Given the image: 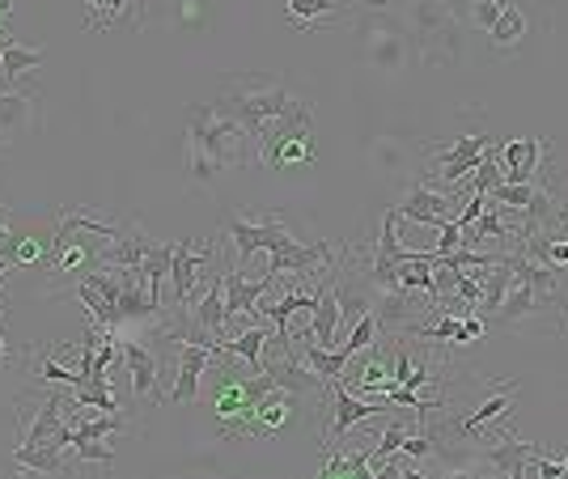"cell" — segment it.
<instances>
[{
  "instance_id": "cell-8",
  "label": "cell",
  "mask_w": 568,
  "mask_h": 479,
  "mask_svg": "<svg viewBox=\"0 0 568 479\" xmlns=\"http://www.w3.org/2000/svg\"><path fill=\"white\" fill-rule=\"evenodd\" d=\"M216 246L209 238L174 242V259H170V285H174V302H187L195 285H200V267L213 264Z\"/></svg>"
},
{
  "instance_id": "cell-1",
  "label": "cell",
  "mask_w": 568,
  "mask_h": 479,
  "mask_svg": "<svg viewBox=\"0 0 568 479\" xmlns=\"http://www.w3.org/2000/svg\"><path fill=\"white\" fill-rule=\"evenodd\" d=\"M187 153L195 183H213L221 170L246 166L251 157H260V144L242 123L221 115L209 102H195L187 115Z\"/></svg>"
},
{
  "instance_id": "cell-6",
  "label": "cell",
  "mask_w": 568,
  "mask_h": 479,
  "mask_svg": "<svg viewBox=\"0 0 568 479\" xmlns=\"http://www.w3.org/2000/svg\"><path fill=\"white\" fill-rule=\"evenodd\" d=\"M288 238H293V234H288V225H284L276 213H263V216H255V221H251V216H234V221H230V242H234V251H237V267L246 264L255 251H267V255L281 251Z\"/></svg>"
},
{
  "instance_id": "cell-21",
  "label": "cell",
  "mask_w": 568,
  "mask_h": 479,
  "mask_svg": "<svg viewBox=\"0 0 568 479\" xmlns=\"http://www.w3.org/2000/svg\"><path fill=\"white\" fill-rule=\"evenodd\" d=\"M488 39H493L497 51H514L521 39H526V13H521L518 0H505V4H500V18L488 26Z\"/></svg>"
},
{
  "instance_id": "cell-14",
  "label": "cell",
  "mask_w": 568,
  "mask_h": 479,
  "mask_svg": "<svg viewBox=\"0 0 568 479\" xmlns=\"http://www.w3.org/2000/svg\"><path fill=\"white\" fill-rule=\"evenodd\" d=\"M551 306V297H544L535 285H526L521 276H514V285L505 293V302H500V310L493 314V323H505V327H518L526 318H535L539 310Z\"/></svg>"
},
{
  "instance_id": "cell-23",
  "label": "cell",
  "mask_w": 568,
  "mask_h": 479,
  "mask_svg": "<svg viewBox=\"0 0 568 479\" xmlns=\"http://www.w3.org/2000/svg\"><path fill=\"white\" fill-rule=\"evenodd\" d=\"M170 259H174V242H153L141 259V276H144V285H149V297H153L158 306H162L158 288H162V281H170Z\"/></svg>"
},
{
  "instance_id": "cell-18",
  "label": "cell",
  "mask_w": 568,
  "mask_h": 479,
  "mask_svg": "<svg viewBox=\"0 0 568 479\" xmlns=\"http://www.w3.org/2000/svg\"><path fill=\"white\" fill-rule=\"evenodd\" d=\"M64 348H72V344H55V348H30L26 353V369H30V378H39V383H60V386H81V369L72 374V369H60L55 365V357L64 353Z\"/></svg>"
},
{
  "instance_id": "cell-11",
  "label": "cell",
  "mask_w": 568,
  "mask_h": 479,
  "mask_svg": "<svg viewBox=\"0 0 568 479\" xmlns=\"http://www.w3.org/2000/svg\"><path fill=\"white\" fill-rule=\"evenodd\" d=\"M297 399H302L297 390L272 386L260 404H255V416H251V437H272V432H281L284 425L297 416Z\"/></svg>"
},
{
  "instance_id": "cell-4",
  "label": "cell",
  "mask_w": 568,
  "mask_h": 479,
  "mask_svg": "<svg viewBox=\"0 0 568 479\" xmlns=\"http://www.w3.org/2000/svg\"><path fill=\"white\" fill-rule=\"evenodd\" d=\"M493 149V141L484 136V132H471V136H458L454 144H428V153H433V170H428L425 179L428 183H437V187H446V192H458V183H467L479 166V157Z\"/></svg>"
},
{
  "instance_id": "cell-22",
  "label": "cell",
  "mask_w": 568,
  "mask_h": 479,
  "mask_svg": "<svg viewBox=\"0 0 568 479\" xmlns=\"http://www.w3.org/2000/svg\"><path fill=\"white\" fill-rule=\"evenodd\" d=\"M30 115H34V106H30V94H0V144H13V136H22L26 128H30Z\"/></svg>"
},
{
  "instance_id": "cell-28",
  "label": "cell",
  "mask_w": 568,
  "mask_h": 479,
  "mask_svg": "<svg viewBox=\"0 0 568 479\" xmlns=\"http://www.w3.org/2000/svg\"><path fill=\"white\" fill-rule=\"evenodd\" d=\"M69 455H77L81 462H102V467H111V462H115V450H111V446H102V441H72Z\"/></svg>"
},
{
  "instance_id": "cell-7",
  "label": "cell",
  "mask_w": 568,
  "mask_h": 479,
  "mask_svg": "<svg viewBox=\"0 0 568 479\" xmlns=\"http://www.w3.org/2000/svg\"><path fill=\"white\" fill-rule=\"evenodd\" d=\"M365 55L382 72H399L407 64V30L386 13L365 18Z\"/></svg>"
},
{
  "instance_id": "cell-19",
  "label": "cell",
  "mask_w": 568,
  "mask_h": 479,
  "mask_svg": "<svg viewBox=\"0 0 568 479\" xmlns=\"http://www.w3.org/2000/svg\"><path fill=\"white\" fill-rule=\"evenodd\" d=\"M267 323H251V332H242L237 339H216V353H225V357H237L251 365V374H260L263 369V348H267Z\"/></svg>"
},
{
  "instance_id": "cell-27",
  "label": "cell",
  "mask_w": 568,
  "mask_h": 479,
  "mask_svg": "<svg viewBox=\"0 0 568 479\" xmlns=\"http://www.w3.org/2000/svg\"><path fill=\"white\" fill-rule=\"evenodd\" d=\"M378 332H382V327H378V314L365 310V314H361V318L353 323V332H348V339H344V344H348L353 353H365V348H369V344L378 339Z\"/></svg>"
},
{
  "instance_id": "cell-35",
  "label": "cell",
  "mask_w": 568,
  "mask_h": 479,
  "mask_svg": "<svg viewBox=\"0 0 568 479\" xmlns=\"http://www.w3.org/2000/svg\"><path fill=\"white\" fill-rule=\"evenodd\" d=\"M13 4H18V0H0V13H9V9H13Z\"/></svg>"
},
{
  "instance_id": "cell-29",
  "label": "cell",
  "mask_w": 568,
  "mask_h": 479,
  "mask_svg": "<svg viewBox=\"0 0 568 479\" xmlns=\"http://www.w3.org/2000/svg\"><path fill=\"white\" fill-rule=\"evenodd\" d=\"M48 259V246L34 238H18L13 246V267H30V264H43Z\"/></svg>"
},
{
  "instance_id": "cell-25",
  "label": "cell",
  "mask_w": 568,
  "mask_h": 479,
  "mask_svg": "<svg viewBox=\"0 0 568 479\" xmlns=\"http://www.w3.org/2000/svg\"><path fill=\"white\" fill-rule=\"evenodd\" d=\"M353 357L356 353L348 348V344H344V348H335V353L332 348H318V344H306V353H302V360H306L318 378H327V383H332V378H344V365H348Z\"/></svg>"
},
{
  "instance_id": "cell-24",
  "label": "cell",
  "mask_w": 568,
  "mask_h": 479,
  "mask_svg": "<svg viewBox=\"0 0 568 479\" xmlns=\"http://www.w3.org/2000/svg\"><path fill=\"white\" fill-rule=\"evenodd\" d=\"M344 0H288V13H293V22L306 26V30H318V26L335 22V18H344Z\"/></svg>"
},
{
  "instance_id": "cell-26",
  "label": "cell",
  "mask_w": 568,
  "mask_h": 479,
  "mask_svg": "<svg viewBox=\"0 0 568 479\" xmlns=\"http://www.w3.org/2000/svg\"><path fill=\"white\" fill-rule=\"evenodd\" d=\"M43 60H48V55H43L39 48H22V43H9V48H4V55H0V72H4V85L13 90V81H18L22 72H34L39 64H43Z\"/></svg>"
},
{
  "instance_id": "cell-12",
  "label": "cell",
  "mask_w": 568,
  "mask_h": 479,
  "mask_svg": "<svg viewBox=\"0 0 568 479\" xmlns=\"http://www.w3.org/2000/svg\"><path fill=\"white\" fill-rule=\"evenodd\" d=\"M123 365L132 374V395L141 404H162V395H158V357L149 353V344L123 339Z\"/></svg>"
},
{
  "instance_id": "cell-5",
  "label": "cell",
  "mask_w": 568,
  "mask_h": 479,
  "mask_svg": "<svg viewBox=\"0 0 568 479\" xmlns=\"http://www.w3.org/2000/svg\"><path fill=\"white\" fill-rule=\"evenodd\" d=\"M399 216L407 221H416V225H428V230H442L446 221H458V208H463V192H446V187H437V183H428V179H416L403 200L395 204Z\"/></svg>"
},
{
  "instance_id": "cell-34",
  "label": "cell",
  "mask_w": 568,
  "mask_h": 479,
  "mask_svg": "<svg viewBox=\"0 0 568 479\" xmlns=\"http://www.w3.org/2000/svg\"><path fill=\"white\" fill-rule=\"evenodd\" d=\"M9 221H13V208H4V204H0V230H9Z\"/></svg>"
},
{
  "instance_id": "cell-2",
  "label": "cell",
  "mask_w": 568,
  "mask_h": 479,
  "mask_svg": "<svg viewBox=\"0 0 568 479\" xmlns=\"http://www.w3.org/2000/svg\"><path fill=\"white\" fill-rule=\"evenodd\" d=\"M288 102H293V94H288L284 81L263 77V72H246V77H234V81L216 94L213 106L221 115H230L234 123H242V128L255 136V144H260L263 128L276 120V115H284Z\"/></svg>"
},
{
  "instance_id": "cell-31",
  "label": "cell",
  "mask_w": 568,
  "mask_h": 479,
  "mask_svg": "<svg viewBox=\"0 0 568 479\" xmlns=\"http://www.w3.org/2000/svg\"><path fill=\"white\" fill-rule=\"evenodd\" d=\"M437 234H442V238H437V246H433L437 255H450V251H458V246H463V230H458V221H446Z\"/></svg>"
},
{
  "instance_id": "cell-33",
  "label": "cell",
  "mask_w": 568,
  "mask_h": 479,
  "mask_svg": "<svg viewBox=\"0 0 568 479\" xmlns=\"http://www.w3.org/2000/svg\"><path fill=\"white\" fill-rule=\"evenodd\" d=\"M395 4H399V0H356V9H361L365 18H369V13H390Z\"/></svg>"
},
{
  "instance_id": "cell-30",
  "label": "cell",
  "mask_w": 568,
  "mask_h": 479,
  "mask_svg": "<svg viewBox=\"0 0 568 479\" xmlns=\"http://www.w3.org/2000/svg\"><path fill=\"white\" fill-rule=\"evenodd\" d=\"M374 157H378V162H386V170H403V166H407V153H403L395 141H386V136L374 144Z\"/></svg>"
},
{
  "instance_id": "cell-32",
  "label": "cell",
  "mask_w": 568,
  "mask_h": 479,
  "mask_svg": "<svg viewBox=\"0 0 568 479\" xmlns=\"http://www.w3.org/2000/svg\"><path fill=\"white\" fill-rule=\"evenodd\" d=\"M475 4H479V0H446V9H450V18L458 26H467V18H471Z\"/></svg>"
},
{
  "instance_id": "cell-10",
  "label": "cell",
  "mask_w": 568,
  "mask_h": 479,
  "mask_svg": "<svg viewBox=\"0 0 568 479\" xmlns=\"http://www.w3.org/2000/svg\"><path fill=\"white\" fill-rule=\"evenodd\" d=\"M213 357L216 353L209 344H179V369H174V390H170L174 404H195L200 378H204V369L213 365Z\"/></svg>"
},
{
  "instance_id": "cell-36",
  "label": "cell",
  "mask_w": 568,
  "mask_h": 479,
  "mask_svg": "<svg viewBox=\"0 0 568 479\" xmlns=\"http://www.w3.org/2000/svg\"><path fill=\"white\" fill-rule=\"evenodd\" d=\"M0 360H4V339H0Z\"/></svg>"
},
{
  "instance_id": "cell-37",
  "label": "cell",
  "mask_w": 568,
  "mask_h": 479,
  "mask_svg": "<svg viewBox=\"0 0 568 479\" xmlns=\"http://www.w3.org/2000/svg\"><path fill=\"white\" fill-rule=\"evenodd\" d=\"M560 462H565V476H568V455H565V458H560Z\"/></svg>"
},
{
  "instance_id": "cell-3",
  "label": "cell",
  "mask_w": 568,
  "mask_h": 479,
  "mask_svg": "<svg viewBox=\"0 0 568 479\" xmlns=\"http://www.w3.org/2000/svg\"><path fill=\"white\" fill-rule=\"evenodd\" d=\"M260 162L272 170L306 166L314 162V115L306 98H293L288 111L263 128L260 136Z\"/></svg>"
},
{
  "instance_id": "cell-13",
  "label": "cell",
  "mask_w": 568,
  "mask_h": 479,
  "mask_svg": "<svg viewBox=\"0 0 568 479\" xmlns=\"http://www.w3.org/2000/svg\"><path fill=\"white\" fill-rule=\"evenodd\" d=\"M216 251H221V246H216ZM221 272H225V314H230V318L251 314L263 293H272V285H276V276H267V272H263L255 285L246 281L242 267H221Z\"/></svg>"
},
{
  "instance_id": "cell-16",
  "label": "cell",
  "mask_w": 568,
  "mask_h": 479,
  "mask_svg": "<svg viewBox=\"0 0 568 479\" xmlns=\"http://www.w3.org/2000/svg\"><path fill=\"white\" fill-rule=\"evenodd\" d=\"M153 242L144 238V230L136 225V221H123V225H115V238L106 242V251H102V264L111 267H141L144 251H149Z\"/></svg>"
},
{
  "instance_id": "cell-20",
  "label": "cell",
  "mask_w": 568,
  "mask_h": 479,
  "mask_svg": "<svg viewBox=\"0 0 568 479\" xmlns=\"http://www.w3.org/2000/svg\"><path fill=\"white\" fill-rule=\"evenodd\" d=\"M458 55H463V48H458V22H446L437 26V30H428V34H420V60L433 64V69L454 64Z\"/></svg>"
},
{
  "instance_id": "cell-17",
  "label": "cell",
  "mask_w": 568,
  "mask_h": 479,
  "mask_svg": "<svg viewBox=\"0 0 568 479\" xmlns=\"http://www.w3.org/2000/svg\"><path fill=\"white\" fill-rule=\"evenodd\" d=\"M335 327H339V297H335V272L318 288V302H314V318H310V339H318V348H332Z\"/></svg>"
},
{
  "instance_id": "cell-15",
  "label": "cell",
  "mask_w": 568,
  "mask_h": 479,
  "mask_svg": "<svg viewBox=\"0 0 568 479\" xmlns=\"http://www.w3.org/2000/svg\"><path fill=\"white\" fill-rule=\"evenodd\" d=\"M64 441H39V446H18L13 450V471H34V476H64L69 458Z\"/></svg>"
},
{
  "instance_id": "cell-9",
  "label": "cell",
  "mask_w": 568,
  "mask_h": 479,
  "mask_svg": "<svg viewBox=\"0 0 568 479\" xmlns=\"http://www.w3.org/2000/svg\"><path fill=\"white\" fill-rule=\"evenodd\" d=\"M547 157V136H526V141H505L497 149L500 179L505 183H535Z\"/></svg>"
}]
</instances>
